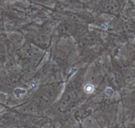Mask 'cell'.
I'll use <instances>...</instances> for the list:
<instances>
[{
	"instance_id": "obj_1",
	"label": "cell",
	"mask_w": 135,
	"mask_h": 128,
	"mask_svg": "<svg viewBox=\"0 0 135 128\" xmlns=\"http://www.w3.org/2000/svg\"><path fill=\"white\" fill-rule=\"evenodd\" d=\"M62 88L58 83L47 84L39 88L27 105L28 111L36 112L49 106L56 99Z\"/></svg>"
}]
</instances>
